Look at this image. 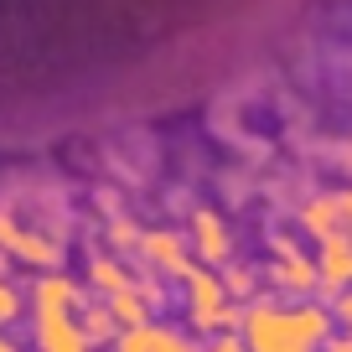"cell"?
Returning <instances> with one entry per match:
<instances>
[]
</instances>
